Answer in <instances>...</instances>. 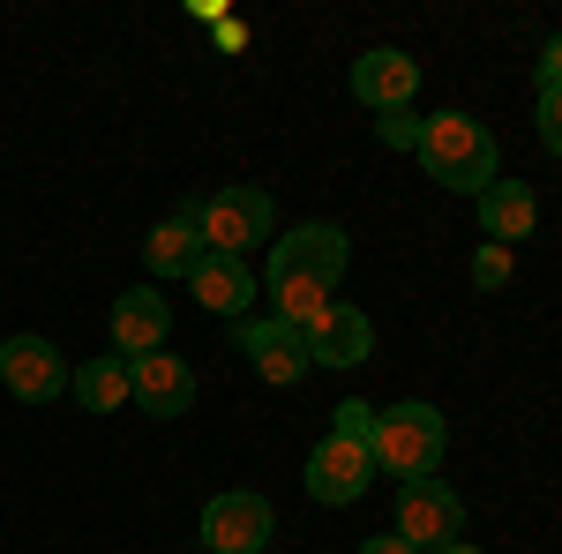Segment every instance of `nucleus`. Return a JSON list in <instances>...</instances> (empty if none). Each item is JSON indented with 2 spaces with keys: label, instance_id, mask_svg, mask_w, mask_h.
I'll return each instance as SVG.
<instances>
[{
  "label": "nucleus",
  "instance_id": "1",
  "mask_svg": "<svg viewBox=\"0 0 562 554\" xmlns=\"http://www.w3.org/2000/svg\"><path fill=\"white\" fill-rule=\"evenodd\" d=\"M346 262H352V240H346V225H330V217H307L293 233H278L270 240V262H262V285L278 299V323H293L307 338L323 323L330 293H338Z\"/></svg>",
  "mask_w": 562,
  "mask_h": 554
},
{
  "label": "nucleus",
  "instance_id": "2",
  "mask_svg": "<svg viewBox=\"0 0 562 554\" xmlns=\"http://www.w3.org/2000/svg\"><path fill=\"white\" fill-rule=\"evenodd\" d=\"M420 166H428L435 188H450V195H487L495 180H503V150H495V135L480 128L465 105H442L420 121Z\"/></svg>",
  "mask_w": 562,
  "mask_h": 554
},
{
  "label": "nucleus",
  "instance_id": "3",
  "mask_svg": "<svg viewBox=\"0 0 562 554\" xmlns=\"http://www.w3.org/2000/svg\"><path fill=\"white\" fill-rule=\"evenodd\" d=\"M442 450H450V427H442V412H435V405H420V397H405V405H390V412H375V434H368V457H375V472H390L397 487H405V479H435V465H442Z\"/></svg>",
  "mask_w": 562,
  "mask_h": 554
},
{
  "label": "nucleus",
  "instance_id": "4",
  "mask_svg": "<svg viewBox=\"0 0 562 554\" xmlns=\"http://www.w3.org/2000/svg\"><path fill=\"white\" fill-rule=\"evenodd\" d=\"M195 233H203L211 256L248 262V248H270V240H278V203H270V188L233 180V188H217V195H195Z\"/></svg>",
  "mask_w": 562,
  "mask_h": 554
},
{
  "label": "nucleus",
  "instance_id": "5",
  "mask_svg": "<svg viewBox=\"0 0 562 554\" xmlns=\"http://www.w3.org/2000/svg\"><path fill=\"white\" fill-rule=\"evenodd\" d=\"M203 547L211 554H262L270 547V532H278V510H270V495L256 487H233V495H211L203 502Z\"/></svg>",
  "mask_w": 562,
  "mask_h": 554
},
{
  "label": "nucleus",
  "instance_id": "6",
  "mask_svg": "<svg viewBox=\"0 0 562 554\" xmlns=\"http://www.w3.org/2000/svg\"><path fill=\"white\" fill-rule=\"evenodd\" d=\"M465 532V502H458V487H442V479H405L397 487V540H413V547H450Z\"/></svg>",
  "mask_w": 562,
  "mask_h": 554
},
{
  "label": "nucleus",
  "instance_id": "7",
  "mask_svg": "<svg viewBox=\"0 0 562 554\" xmlns=\"http://www.w3.org/2000/svg\"><path fill=\"white\" fill-rule=\"evenodd\" d=\"M368 479H375V457H368V442H346V434H323L315 450H307V495L323 502V510H346L368 495Z\"/></svg>",
  "mask_w": 562,
  "mask_h": 554
},
{
  "label": "nucleus",
  "instance_id": "8",
  "mask_svg": "<svg viewBox=\"0 0 562 554\" xmlns=\"http://www.w3.org/2000/svg\"><path fill=\"white\" fill-rule=\"evenodd\" d=\"M233 344L256 360L262 383H278V389H293L307 368H315V360H307V338L293 330V323H278V315H248V323H233Z\"/></svg>",
  "mask_w": 562,
  "mask_h": 554
},
{
  "label": "nucleus",
  "instance_id": "9",
  "mask_svg": "<svg viewBox=\"0 0 562 554\" xmlns=\"http://www.w3.org/2000/svg\"><path fill=\"white\" fill-rule=\"evenodd\" d=\"M352 98L368 105V113H405L413 98H420V60L405 53V45H375V53H360L352 60Z\"/></svg>",
  "mask_w": 562,
  "mask_h": 554
},
{
  "label": "nucleus",
  "instance_id": "10",
  "mask_svg": "<svg viewBox=\"0 0 562 554\" xmlns=\"http://www.w3.org/2000/svg\"><path fill=\"white\" fill-rule=\"evenodd\" d=\"M0 383L15 389L23 405H53L60 389L76 383V368L60 360V344H53V338H8V344H0Z\"/></svg>",
  "mask_w": 562,
  "mask_h": 554
},
{
  "label": "nucleus",
  "instance_id": "11",
  "mask_svg": "<svg viewBox=\"0 0 562 554\" xmlns=\"http://www.w3.org/2000/svg\"><path fill=\"white\" fill-rule=\"evenodd\" d=\"M128 405H143L150 420H180L195 405V368L180 352H143V360H128Z\"/></svg>",
  "mask_w": 562,
  "mask_h": 554
},
{
  "label": "nucleus",
  "instance_id": "12",
  "mask_svg": "<svg viewBox=\"0 0 562 554\" xmlns=\"http://www.w3.org/2000/svg\"><path fill=\"white\" fill-rule=\"evenodd\" d=\"M113 352L121 360H143V352H166V330H173V299H158V285H128L113 299Z\"/></svg>",
  "mask_w": 562,
  "mask_h": 554
},
{
  "label": "nucleus",
  "instance_id": "13",
  "mask_svg": "<svg viewBox=\"0 0 562 554\" xmlns=\"http://www.w3.org/2000/svg\"><path fill=\"white\" fill-rule=\"evenodd\" d=\"M188 293L203 299L211 315H225V323H248V307H256V270L240 256H203L195 270H188Z\"/></svg>",
  "mask_w": 562,
  "mask_h": 554
},
{
  "label": "nucleus",
  "instance_id": "14",
  "mask_svg": "<svg viewBox=\"0 0 562 554\" xmlns=\"http://www.w3.org/2000/svg\"><path fill=\"white\" fill-rule=\"evenodd\" d=\"M368 352H375V323H368L360 307H346V299H330L323 323L307 330V360H315V368H360Z\"/></svg>",
  "mask_w": 562,
  "mask_h": 554
},
{
  "label": "nucleus",
  "instance_id": "15",
  "mask_svg": "<svg viewBox=\"0 0 562 554\" xmlns=\"http://www.w3.org/2000/svg\"><path fill=\"white\" fill-rule=\"evenodd\" d=\"M203 256H211V248H203V233H195V195H188L166 225H150V240H143V270H150V278H180V285H188V270H195Z\"/></svg>",
  "mask_w": 562,
  "mask_h": 554
},
{
  "label": "nucleus",
  "instance_id": "16",
  "mask_svg": "<svg viewBox=\"0 0 562 554\" xmlns=\"http://www.w3.org/2000/svg\"><path fill=\"white\" fill-rule=\"evenodd\" d=\"M480 203V240H495V248H510V240H532V225H540V195L525 188V180H495Z\"/></svg>",
  "mask_w": 562,
  "mask_h": 554
},
{
  "label": "nucleus",
  "instance_id": "17",
  "mask_svg": "<svg viewBox=\"0 0 562 554\" xmlns=\"http://www.w3.org/2000/svg\"><path fill=\"white\" fill-rule=\"evenodd\" d=\"M68 397H76L83 412H121V405H128V360H121V352L83 360V368H76V383H68Z\"/></svg>",
  "mask_w": 562,
  "mask_h": 554
},
{
  "label": "nucleus",
  "instance_id": "18",
  "mask_svg": "<svg viewBox=\"0 0 562 554\" xmlns=\"http://www.w3.org/2000/svg\"><path fill=\"white\" fill-rule=\"evenodd\" d=\"M510 270H518L510 248H495V240H480V248H473V285H480V293H503V285H510Z\"/></svg>",
  "mask_w": 562,
  "mask_h": 554
},
{
  "label": "nucleus",
  "instance_id": "19",
  "mask_svg": "<svg viewBox=\"0 0 562 554\" xmlns=\"http://www.w3.org/2000/svg\"><path fill=\"white\" fill-rule=\"evenodd\" d=\"M330 434H346V442H368V434H375V405H360V397H346V405L330 412Z\"/></svg>",
  "mask_w": 562,
  "mask_h": 554
},
{
  "label": "nucleus",
  "instance_id": "20",
  "mask_svg": "<svg viewBox=\"0 0 562 554\" xmlns=\"http://www.w3.org/2000/svg\"><path fill=\"white\" fill-rule=\"evenodd\" d=\"M375 135H383L390 150H420V121H413V105H405V113H383Z\"/></svg>",
  "mask_w": 562,
  "mask_h": 554
},
{
  "label": "nucleus",
  "instance_id": "21",
  "mask_svg": "<svg viewBox=\"0 0 562 554\" xmlns=\"http://www.w3.org/2000/svg\"><path fill=\"white\" fill-rule=\"evenodd\" d=\"M532 128H540V143L562 158V90H540V113H532Z\"/></svg>",
  "mask_w": 562,
  "mask_h": 554
},
{
  "label": "nucleus",
  "instance_id": "22",
  "mask_svg": "<svg viewBox=\"0 0 562 554\" xmlns=\"http://www.w3.org/2000/svg\"><path fill=\"white\" fill-rule=\"evenodd\" d=\"M532 76H540V90H562V31L548 45H540V60H532Z\"/></svg>",
  "mask_w": 562,
  "mask_h": 554
},
{
  "label": "nucleus",
  "instance_id": "23",
  "mask_svg": "<svg viewBox=\"0 0 562 554\" xmlns=\"http://www.w3.org/2000/svg\"><path fill=\"white\" fill-rule=\"evenodd\" d=\"M360 554H420L413 540H397V532H375V540H360Z\"/></svg>",
  "mask_w": 562,
  "mask_h": 554
},
{
  "label": "nucleus",
  "instance_id": "24",
  "mask_svg": "<svg viewBox=\"0 0 562 554\" xmlns=\"http://www.w3.org/2000/svg\"><path fill=\"white\" fill-rule=\"evenodd\" d=\"M428 554H480V547H465V540H450V547H428Z\"/></svg>",
  "mask_w": 562,
  "mask_h": 554
},
{
  "label": "nucleus",
  "instance_id": "25",
  "mask_svg": "<svg viewBox=\"0 0 562 554\" xmlns=\"http://www.w3.org/2000/svg\"><path fill=\"white\" fill-rule=\"evenodd\" d=\"M0 344H8V338H0Z\"/></svg>",
  "mask_w": 562,
  "mask_h": 554
},
{
  "label": "nucleus",
  "instance_id": "26",
  "mask_svg": "<svg viewBox=\"0 0 562 554\" xmlns=\"http://www.w3.org/2000/svg\"><path fill=\"white\" fill-rule=\"evenodd\" d=\"M262 554H270V547H262Z\"/></svg>",
  "mask_w": 562,
  "mask_h": 554
}]
</instances>
